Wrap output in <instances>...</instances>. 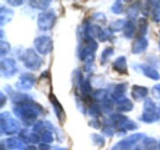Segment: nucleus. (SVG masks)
<instances>
[{
	"label": "nucleus",
	"instance_id": "obj_28",
	"mask_svg": "<svg viewBox=\"0 0 160 150\" xmlns=\"http://www.w3.org/2000/svg\"><path fill=\"white\" fill-rule=\"evenodd\" d=\"M8 2L9 4L12 5V6H19V5H21L23 3V2H20V1H9Z\"/></svg>",
	"mask_w": 160,
	"mask_h": 150
},
{
	"label": "nucleus",
	"instance_id": "obj_14",
	"mask_svg": "<svg viewBox=\"0 0 160 150\" xmlns=\"http://www.w3.org/2000/svg\"><path fill=\"white\" fill-rule=\"evenodd\" d=\"M12 15H13V12L12 10L2 7L1 10H0V23H1V25H3L4 23L10 21Z\"/></svg>",
	"mask_w": 160,
	"mask_h": 150
},
{
	"label": "nucleus",
	"instance_id": "obj_13",
	"mask_svg": "<svg viewBox=\"0 0 160 150\" xmlns=\"http://www.w3.org/2000/svg\"><path fill=\"white\" fill-rule=\"evenodd\" d=\"M141 69H142L144 74L146 77H148V78H151V79L159 80L160 78L159 73L155 69L149 67V66L146 65V64H142V65H141Z\"/></svg>",
	"mask_w": 160,
	"mask_h": 150
},
{
	"label": "nucleus",
	"instance_id": "obj_24",
	"mask_svg": "<svg viewBox=\"0 0 160 150\" xmlns=\"http://www.w3.org/2000/svg\"><path fill=\"white\" fill-rule=\"evenodd\" d=\"M9 48H10V46H9V43L2 41L1 44H0V52H1V56L6 54L9 51Z\"/></svg>",
	"mask_w": 160,
	"mask_h": 150
},
{
	"label": "nucleus",
	"instance_id": "obj_29",
	"mask_svg": "<svg viewBox=\"0 0 160 150\" xmlns=\"http://www.w3.org/2000/svg\"><path fill=\"white\" fill-rule=\"evenodd\" d=\"M4 98H6V97H5V95H3L2 93H1V102H2V104H1V106L2 107H3V105H4Z\"/></svg>",
	"mask_w": 160,
	"mask_h": 150
},
{
	"label": "nucleus",
	"instance_id": "obj_3",
	"mask_svg": "<svg viewBox=\"0 0 160 150\" xmlns=\"http://www.w3.org/2000/svg\"><path fill=\"white\" fill-rule=\"evenodd\" d=\"M1 129L6 134H12L20 129V124L15 119L12 118L8 112L1 114Z\"/></svg>",
	"mask_w": 160,
	"mask_h": 150
},
{
	"label": "nucleus",
	"instance_id": "obj_9",
	"mask_svg": "<svg viewBox=\"0 0 160 150\" xmlns=\"http://www.w3.org/2000/svg\"><path fill=\"white\" fill-rule=\"evenodd\" d=\"M148 46V41L145 38L139 37L134 42L132 45V52L135 54H139L145 50Z\"/></svg>",
	"mask_w": 160,
	"mask_h": 150
},
{
	"label": "nucleus",
	"instance_id": "obj_15",
	"mask_svg": "<svg viewBox=\"0 0 160 150\" xmlns=\"http://www.w3.org/2000/svg\"><path fill=\"white\" fill-rule=\"evenodd\" d=\"M132 109L133 103L131 102V100L128 99V98H124L118 102L117 109L120 112H128V111H131Z\"/></svg>",
	"mask_w": 160,
	"mask_h": 150
},
{
	"label": "nucleus",
	"instance_id": "obj_1",
	"mask_svg": "<svg viewBox=\"0 0 160 150\" xmlns=\"http://www.w3.org/2000/svg\"><path fill=\"white\" fill-rule=\"evenodd\" d=\"M14 113L23 120L27 124H31L38 117V112L42 110V107L31 100L20 103L14 108Z\"/></svg>",
	"mask_w": 160,
	"mask_h": 150
},
{
	"label": "nucleus",
	"instance_id": "obj_18",
	"mask_svg": "<svg viewBox=\"0 0 160 150\" xmlns=\"http://www.w3.org/2000/svg\"><path fill=\"white\" fill-rule=\"evenodd\" d=\"M50 4V2L48 1H32L30 2V5L32 7L37 8V9H46Z\"/></svg>",
	"mask_w": 160,
	"mask_h": 150
},
{
	"label": "nucleus",
	"instance_id": "obj_27",
	"mask_svg": "<svg viewBox=\"0 0 160 150\" xmlns=\"http://www.w3.org/2000/svg\"><path fill=\"white\" fill-rule=\"evenodd\" d=\"M43 140L46 141V142H50L52 140V137L49 131H45L43 134Z\"/></svg>",
	"mask_w": 160,
	"mask_h": 150
},
{
	"label": "nucleus",
	"instance_id": "obj_11",
	"mask_svg": "<svg viewBox=\"0 0 160 150\" xmlns=\"http://www.w3.org/2000/svg\"><path fill=\"white\" fill-rule=\"evenodd\" d=\"M113 68L122 74L128 73V67H127L126 58L124 56H120L117 58L113 62Z\"/></svg>",
	"mask_w": 160,
	"mask_h": 150
},
{
	"label": "nucleus",
	"instance_id": "obj_26",
	"mask_svg": "<svg viewBox=\"0 0 160 150\" xmlns=\"http://www.w3.org/2000/svg\"><path fill=\"white\" fill-rule=\"evenodd\" d=\"M153 20L156 22L160 21V6H157L153 11Z\"/></svg>",
	"mask_w": 160,
	"mask_h": 150
},
{
	"label": "nucleus",
	"instance_id": "obj_25",
	"mask_svg": "<svg viewBox=\"0 0 160 150\" xmlns=\"http://www.w3.org/2000/svg\"><path fill=\"white\" fill-rule=\"evenodd\" d=\"M152 95L155 98L160 99V84L155 85L152 90Z\"/></svg>",
	"mask_w": 160,
	"mask_h": 150
},
{
	"label": "nucleus",
	"instance_id": "obj_12",
	"mask_svg": "<svg viewBox=\"0 0 160 150\" xmlns=\"http://www.w3.org/2000/svg\"><path fill=\"white\" fill-rule=\"evenodd\" d=\"M148 94V89L145 87L134 85L132 88L131 95L135 100H142L145 98Z\"/></svg>",
	"mask_w": 160,
	"mask_h": 150
},
{
	"label": "nucleus",
	"instance_id": "obj_2",
	"mask_svg": "<svg viewBox=\"0 0 160 150\" xmlns=\"http://www.w3.org/2000/svg\"><path fill=\"white\" fill-rule=\"evenodd\" d=\"M160 119V107L151 99H147L144 105V112L141 120L146 123H152Z\"/></svg>",
	"mask_w": 160,
	"mask_h": 150
},
{
	"label": "nucleus",
	"instance_id": "obj_20",
	"mask_svg": "<svg viewBox=\"0 0 160 150\" xmlns=\"http://www.w3.org/2000/svg\"><path fill=\"white\" fill-rule=\"evenodd\" d=\"M138 12H139V6H138V4H134L133 5V6H130L128 11V16H129L131 18V17L135 18V17L138 16Z\"/></svg>",
	"mask_w": 160,
	"mask_h": 150
},
{
	"label": "nucleus",
	"instance_id": "obj_5",
	"mask_svg": "<svg viewBox=\"0 0 160 150\" xmlns=\"http://www.w3.org/2000/svg\"><path fill=\"white\" fill-rule=\"evenodd\" d=\"M56 17L54 12H44L38 15V25L42 30H49L54 26Z\"/></svg>",
	"mask_w": 160,
	"mask_h": 150
},
{
	"label": "nucleus",
	"instance_id": "obj_22",
	"mask_svg": "<svg viewBox=\"0 0 160 150\" xmlns=\"http://www.w3.org/2000/svg\"><path fill=\"white\" fill-rule=\"evenodd\" d=\"M106 95V92L103 89H100V90L96 91L94 94V98H95V100H98V101H102V100H105Z\"/></svg>",
	"mask_w": 160,
	"mask_h": 150
},
{
	"label": "nucleus",
	"instance_id": "obj_6",
	"mask_svg": "<svg viewBox=\"0 0 160 150\" xmlns=\"http://www.w3.org/2000/svg\"><path fill=\"white\" fill-rule=\"evenodd\" d=\"M34 45H35L36 49L41 54L46 55L51 51V39H50L49 37H47V36H41V37L37 38L34 40Z\"/></svg>",
	"mask_w": 160,
	"mask_h": 150
},
{
	"label": "nucleus",
	"instance_id": "obj_17",
	"mask_svg": "<svg viewBox=\"0 0 160 150\" xmlns=\"http://www.w3.org/2000/svg\"><path fill=\"white\" fill-rule=\"evenodd\" d=\"M125 24H126V22L124 20H117L111 23L109 28H110V30L112 31H118L123 29L125 27Z\"/></svg>",
	"mask_w": 160,
	"mask_h": 150
},
{
	"label": "nucleus",
	"instance_id": "obj_23",
	"mask_svg": "<svg viewBox=\"0 0 160 150\" xmlns=\"http://www.w3.org/2000/svg\"><path fill=\"white\" fill-rule=\"evenodd\" d=\"M112 11L114 12V13H121L122 11H123V5H122L121 2H116L112 6Z\"/></svg>",
	"mask_w": 160,
	"mask_h": 150
},
{
	"label": "nucleus",
	"instance_id": "obj_10",
	"mask_svg": "<svg viewBox=\"0 0 160 150\" xmlns=\"http://www.w3.org/2000/svg\"><path fill=\"white\" fill-rule=\"evenodd\" d=\"M50 101H51L52 104L53 105L55 112H56V115L57 116L59 120H60L61 122H62V120L65 119V115H64V111L62 106H61L60 103L58 102L57 98H56L53 95H52L51 96H50Z\"/></svg>",
	"mask_w": 160,
	"mask_h": 150
},
{
	"label": "nucleus",
	"instance_id": "obj_8",
	"mask_svg": "<svg viewBox=\"0 0 160 150\" xmlns=\"http://www.w3.org/2000/svg\"><path fill=\"white\" fill-rule=\"evenodd\" d=\"M35 81V77L31 73H23L20 77L18 82L17 83V88L20 90H28L31 88L34 84Z\"/></svg>",
	"mask_w": 160,
	"mask_h": 150
},
{
	"label": "nucleus",
	"instance_id": "obj_16",
	"mask_svg": "<svg viewBox=\"0 0 160 150\" xmlns=\"http://www.w3.org/2000/svg\"><path fill=\"white\" fill-rule=\"evenodd\" d=\"M123 31H124V35L126 37H128V38L132 37L134 31H135V26H134V23L131 20L126 22V24H125L124 28H123Z\"/></svg>",
	"mask_w": 160,
	"mask_h": 150
},
{
	"label": "nucleus",
	"instance_id": "obj_7",
	"mask_svg": "<svg viewBox=\"0 0 160 150\" xmlns=\"http://www.w3.org/2000/svg\"><path fill=\"white\" fill-rule=\"evenodd\" d=\"M17 72L15 61L12 59H6L1 62V73L3 77L9 78Z\"/></svg>",
	"mask_w": 160,
	"mask_h": 150
},
{
	"label": "nucleus",
	"instance_id": "obj_4",
	"mask_svg": "<svg viewBox=\"0 0 160 150\" xmlns=\"http://www.w3.org/2000/svg\"><path fill=\"white\" fill-rule=\"evenodd\" d=\"M23 62L25 67L33 70H38L42 63V59L32 48H29L25 51L23 54Z\"/></svg>",
	"mask_w": 160,
	"mask_h": 150
},
{
	"label": "nucleus",
	"instance_id": "obj_19",
	"mask_svg": "<svg viewBox=\"0 0 160 150\" xmlns=\"http://www.w3.org/2000/svg\"><path fill=\"white\" fill-rule=\"evenodd\" d=\"M148 23H147V21L144 19H141L139 20V23H138V28H139V31H138V34L141 35V37H144L145 34H146V31H147V28H148Z\"/></svg>",
	"mask_w": 160,
	"mask_h": 150
},
{
	"label": "nucleus",
	"instance_id": "obj_21",
	"mask_svg": "<svg viewBox=\"0 0 160 150\" xmlns=\"http://www.w3.org/2000/svg\"><path fill=\"white\" fill-rule=\"evenodd\" d=\"M113 53V49L112 48H107L106 49H105L103 51V52L102 53V56H101V62L102 63H104L109 57H110L111 55Z\"/></svg>",
	"mask_w": 160,
	"mask_h": 150
}]
</instances>
